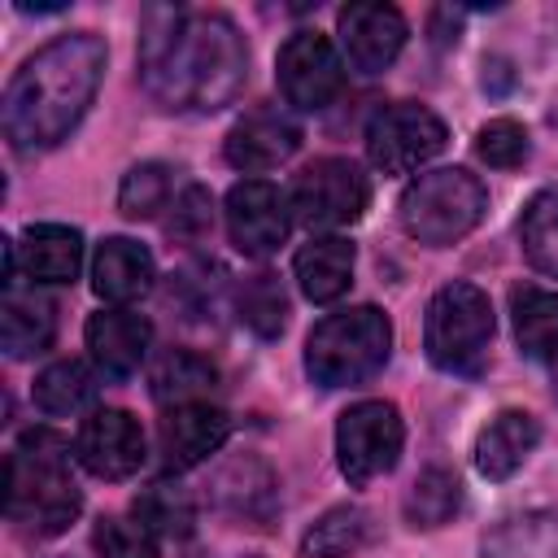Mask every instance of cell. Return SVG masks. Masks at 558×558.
<instances>
[{"label": "cell", "instance_id": "6da1fadb", "mask_svg": "<svg viewBox=\"0 0 558 558\" xmlns=\"http://www.w3.org/2000/svg\"><path fill=\"white\" fill-rule=\"evenodd\" d=\"M140 78L161 109L214 113L248 78V48L231 17L187 9H144Z\"/></svg>", "mask_w": 558, "mask_h": 558}, {"label": "cell", "instance_id": "7a4b0ae2", "mask_svg": "<svg viewBox=\"0 0 558 558\" xmlns=\"http://www.w3.org/2000/svg\"><path fill=\"white\" fill-rule=\"evenodd\" d=\"M105 39L92 31L57 35L35 57H26L22 70L9 78L0 105V126L9 144L17 153L61 144L92 109L105 78Z\"/></svg>", "mask_w": 558, "mask_h": 558}, {"label": "cell", "instance_id": "3957f363", "mask_svg": "<svg viewBox=\"0 0 558 558\" xmlns=\"http://www.w3.org/2000/svg\"><path fill=\"white\" fill-rule=\"evenodd\" d=\"M83 510L78 480L70 471V445L48 432L31 427L9 449L4 466V514L31 536H61Z\"/></svg>", "mask_w": 558, "mask_h": 558}, {"label": "cell", "instance_id": "277c9868", "mask_svg": "<svg viewBox=\"0 0 558 558\" xmlns=\"http://www.w3.org/2000/svg\"><path fill=\"white\" fill-rule=\"evenodd\" d=\"M392 353V323L375 305L327 314L305 336V375L318 388H357L384 371Z\"/></svg>", "mask_w": 558, "mask_h": 558}, {"label": "cell", "instance_id": "5b68a950", "mask_svg": "<svg viewBox=\"0 0 558 558\" xmlns=\"http://www.w3.org/2000/svg\"><path fill=\"white\" fill-rule=\"evenodd\" d=\"M484 209H488V192L462 166H440V170L418 174L401 192V205H397L401 231L427 248H449L462 235H471Z\"/></svg>", "mask_w": 558, "mask_h": 558}, {"label": "cell", "instance_id": "8992f818", "mask_svg": "<svg viewBox=\"0 0 558 558\" xmlns=\"http://www.w3.org/2000/svg\"><path fill=\"white\" fill-rule=\"evenodd\" d=\"M493 340V305L475 283H445L427 301V323H423V349L432 366L466 375L480 366Z\"/></svg>", "mask_w": 558, "mask_h": 558}, {"label": "cell", "instance_id": "52a82bcc", "mask_svg": "<svg viewBox=\"0 0 558 558\" xmlns=\"http://www.w3.org/2000/svg\"><path fill=\"white\" fill-rule=\"evenodd\" d=\"M288 205H292V218L310 231H340V227H353L366 205H371V183L362 174L357 161L349 157H318L310 161L292 192H288Z\"/></svg>", "mask_w": 558, "mask_h": 558}, {"label": "cell", "instance_id": "ba28073f", "mask_svg": "<svg viewBox=\"0 0 558 558\" xmlns=\"http://www.w3.org/2000/svg\"><path fill=\"white\" fill-rule=\"evenodd\" d=\"M405 423L392 401H357L336 423V462L349 484H371L388 475L401 458Z\"/></svg>", "mask_w": 558, "mask_h": 558}, {"label": "cell", "instance_id": "9c48e42d", "mask_svg": "<svg viewBox=\"0 0 558 558\" xmlns=\"http://www.w3.org/2000/svg\"><path fill=\"white\" fill-rule=\"evenodd\" d=\"M445 140H449V131L427 105L401 100V105H388V109H379L371 118L366 157L384 174H410V170L427 166L445 148Z\"/></svg>", "mask_w": 558, "mask_h": 558}, {"label": "cell", "instance_id": "30bf717a", "mask_svg": "<svg viewBox=\"0 0 558 558\" xmlns=\"http://www.w3.org/2000/svg\"><path fill=\"white\" fill-rule=\"evenodd\" d=\"M275 83L283 92V100L301 113H318L336 100V92L344 87V61L336 52V44L318 31H296L288 35V44L279 48L275 61Z\"/></svg>", "mask_w": 558, "mask_h": 558}, {"label": "cell", "instance_id": "8fae6325", "mask_svg": "<svg viewBox=\"0 0 558 558\" xmlns=\"http://www.w3.org/2000/svg\"><path fill=\"white\" fill-rule=\"evenodd\" d=\"M74 458L96 475V480H126L144 466L148 458V440L144 427L131 410L118 405H100L78 423L74 436Z\"/></svg>", "mask_w": 558, "mask_h": 558}, {"label": "cell", "instance_id": "7c38bea8", "mask_svg": "<svg viewBox=\"0 0 558 558\" xmlns=\"http://www.w3.org/2000/svg\"><path fill=\"white\" fill-rule=\"evenodd\" d=\"M292 205L288 196L266 179H244L227 192V231L231 244L248 257H270L288 240Z\"/></svg>", "mask_w": 558, "mask_h": 558}, {"label": "cell", "instance_id": "4fadbf2b", "mask_svg": "<svg viewBox=\"0 0 558 558\" xmlns=\"http://www.w3.org/2000/svg\"><path fill=\"white\" fill-rule=\"evenodd\" d=\"M336 31H340V52L344 61L357 70V74H384L397 52L405 48V17L401 9L392 4H344L340 17H336Z\"/></svg>", "mask_w": 558, "mask_h": 558}, {"label": "cell", "instance_id": "5bb4252c", "mask_svg": "<svg viewBox=\"0 0 558 558\" xmlns=\"http://www.w3.org/2000/svg\"><path fill=\"white\" fill-rule=\"evenodd\" d=\"M231 436V414L209 405V401H187L170 405L157 423V453L170 471H192L209 453H218Z\"/></svg>", "mask_w": 558, "mask_h": 558}, {"label": "cell", "instance_id": "9a60e30c", "mask_svg": "<svg viewBox=\"0 0 558 558\" xmlns=\"http://www.w3.org/2000/svg\"><path fill=\"white\" fill-rule=\"evenodd\" d=\"M301 148V126L288 109H248L231 131H227V161L244 174H262L283 166Z\"/></svg>", "mask_w": 558, "mask_h": 558}, {"label": "cell", "instance_id": "2e32d148", "mask_svg": "<svg viewBox=\"0 0 558 558\" xmlns=\"http://www.w3.org/2000/svg\"><path fill=\"white\" fill-rule=\"evenodd\" d=\"M148 344H153V323L126 305H113L87 318V353L96 371L109 379L135 375L140 362L148 357Z\"/></svg>", "mask_w": 558, "mask_h": 558}, {"label": "cell", "instance_id": "e0dca14e", "mask_svg": "<svg viewBox=\"0 0 558 558\" xmlns=\"http://www.w3.org/2000/svg\"><path fill=\"white\" fill-rule=\"evenodd\" d=\"M214 506L248 527H270V519L279 510V475L253 453L231 458L214 475Z\"/></svg>", "mask_w": 558, "mask_h": 558}, {"label": "cell", "instance_id": "ac0fdd59", "mask_svg": "<svg viewBox=\"0 0 558 558\" xmlns=\"http://www.w3.org/2000/svg\"><path fill=\"white\" fill-rule=\"evenodd\" d=\"M153 253L126 235H109L96 244L92 257V288L109 305H131L153 288Z\"/></svg>", "mask_w": 558, "mask_h": 558}, {"label": "cell", "instance_id": "d6986e66", "mask_svg": "<svg viewBox=\"0 0 558 558\" xmlns=\"http://www.w3.org/2000/svg\"><path fill=\"white\" fill-rule=\"evenodd\" d=\"M17 262L31 283H70L83 266V235L65 222H31L17 240Z\"/></svg>", "mask_w": 558, "mask_h": 558}, {"label": "cell", "instance_id": "ffe728a7", "mask_svg": "<svg viewBox=\"0 0 558 558\" xmlns=\"http://www.w3.org/2000/svg\"><path fill=\"white\" fill-rule=\"evenodd\" d=\"M536 440H541V423L527 410H501V414H493L480 427V436H475V466H480V475L510 480L527 462V453L536 449Z\"/></svg>", "mask_w": 558, "mask_h": 558}, {"label": "cell", "instance_id": "44dd1931", "mask_svg": "<svg viewBox=\"0 0 558 558\" xmlns=\"http://www.w3.org/2000/svg\"><path fill=\"white\" fill-rule=\"evenodd\" d=\"M57 336V310L48 296L39 292H22L17 283L4 288V301H0V349L22 362V357H35L52 344Z\"/></svg>", "mask_w": 558, "mask_h": 558}, {"label": "cell", "instance_id": "7402d4cb", "mask_svg": "<svg viewBox=\"0 0 558 558\" xmlns=\"http://www.w3.org/2000/svg\"><path fill=\"white\" fill-rule=\"evenodd\" d=\"M296 283L314 305H331L353 283V244L344 235H318L296 248Z\"/></svg>", "mask_w": 558, "mask_h": 558}, {"label": "cell", "instance_id": "603a6c76", "mask_svg": "<svg viewBox=\"0 0 558 558\" xmlns=\"http://www.w3.org/2000/svg\"><path fill=\"white\" fill-rule=\"evenodd\" d=\"M218 384V371L209 357H201L196 349H166L157 353V362L148 366V392L153 401H161L166 410L170 405H187V401H201L205 392H214Z\"/></svg>", "mask_w": 558, "mask_h": 558}, {"label": "cell", "instance_id": "cb8c5ba5", "mask_svg": "<svg viewBox=\"0 0 558 558\" xmlns=\"http://www.w3.org/2000/svg\"><path fill=\"white\" fill-rule=\"evenodd\" d=\"M480 558H558V514L527 510L501 519L480 541Z\"/></svg>", "mask_w": 558, "mask_h": 558}, {"label": "cell", "instance_id": "d4e9b609", "mask_svg": "<svg viewBox=\"0 0 558 558\" xmlns=\"http://www.w3.org/2000/svg\"><path fill=\"white\" fill-rule=\"evenodd\" d=\"M510 314H514V340L523 357L549 362L558 357V292L549 288H514L510 292Z\"/></svg>", "mask_w": 558, "mask_h": 558}, {"label": "cell", "instance_id": "484cf974", "mask_svg": "<svg viewBox=\"0 0 558 558\" xmlns=\"http://www.w3.org/2000/svg\"><path fill=\"white\" fill-rule=\"evenodd\" d=\"M375 541V519L362 506H331L301 536V558H353Z\"/></svg>", "mask_w": 558, "mask_h": 558}, {"label": "cell", "instance_id": "4316f807", "mask_svg": "<svg viewBox=\"0 0 558 558\" xmlns=\"http://www.w3.org/2000/svg\"><path fill=\"white\" fill-rule=\"evenodd\" d=\"M31 397L48 418H65V414H78V410H87L96 401V375H92L87 362L61 357V362H52V366H44L35 375Z\"/></svg>", "mask_w": 558, "mask_h": 558}, {"label": "cell", "instance_id": "83f0119b", "mask_svg": "<svg viewBox=\"0 0 558 558\" xmlns=\"http://www.w3.org/2000/svg\"><path fill=\"white\" fill-rule=\"evenodd\" d=\"M519 240H523V257L558 279V183L541 187L527 205H523V218H519Z\"/></svg>", "mask_w": 558, "mask_h": 558}, {"label": "cell", "instance_id": "f1b7e54d", "mask_svg": "<svg viewBox=\"0 0 558 558\" xmlns=\"http://www.w3.org/2000/svg\"><path fill=\"white\" fill-rule=\"evenodd\" d=\"M135 519L161 541V536H192V523H196V506L187 497V488L170 484V480H153L148 488L135 493L131 501Z\"/></svg>", "mask_w": 558, "mask_h": 558}, {"label": "cell", "instance_id": "f546056e", "mask_svg": "<svg viewBox=\"0 0 558 558\" xmlns=\"http://www.w3.org/2000/svg\"><path fill=\"white\" fill-rule=\"evenodd\" d=\"M462 510V480L445 466H427L405 493L410 527H445Z\"/></svg>", "mask_w": 558, "mask_h": 558}, {"label": "cell", "instance_id": "4dcf8cb0", "mask_svg": "<svg viewBox=\"0 0 558 558\" xmlns=\"http://www.w3.org/2000/svg\"><path fill=\"white\" fill-rule=\"evenodd\" d=\"M235 305H240V323L248 331H257L262 340H275L288 327V292H283L279 275H270V270L244 279Z\"/></svg>", "mask_w": 558, "mask_h": 558}, {"label": "cell", "instance_id": "1f68e13d", "mask_svg": "<svg viewBox=\"0 0 558 558\" xmlns=\"http://www.w3.org/2000/svg\"><path fill=\"white\" fill-rule=\"evenodd\" d=\"M170 201V170L161 161H140L122 174V187H118V209L122 218L131 222H144L153 218L157 209H166Z\"/></svg>", "mask_w": 558, "mask_h": 558}, {"label": "cell", "instance_id": "d6a6232c", "mask_svg": "<svg viewBox=\"0 0 558 558\" xmlns=\"http://www.w3.org/2000/svg\"><path fill=\"white\" fill-rule=\"evenodd\" d=\"M92 545L100 558H157V536L140 519H100L92 527Z\"/></svg>", "mask_w": 558, "mask_h": 558}, {"label": "cell", "instance_id": "836d02e7", "mask_svg": "<svg viewBox=\"0 0 558 558\" xmlns=\"http://www.w3.org/2000/svg\"><path fill=\"white\" fill-rule=\"evenodd\" d=\"M475 153H480V161H488L493 170H514V166H523V157H527V131H523V122H514V118H493V122H484L480 135H475Z\"/></svg>", "mask_w": 558, "mask_h": 558}, {"label": "cell", "instance_id": "e575fe53", "mask_svg": "<svg viewBox=\"0 0 558 558\" xmlns=\"http://www.w3.org/2000/svg\"><path fill=\"white\" fill-rule=\"evenodd\" d=\"M214 227V201L205 187L187 183L170 205V235L174 240H205Z\"/></svg>", "mask_w": 558, "mask_h": 558}]
</instances>
